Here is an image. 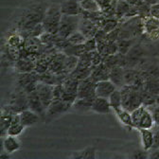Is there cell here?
<instances>
[{
	"label": "cell",
	"instance_id": "6da1fadb",
	"mask_svg": "<svg viewBox=\"0 0 159 159\" xmlns=\"http://www.w3.org/2000/svg\"><path fill=\"white\" fill-rule=\"evenodd\" d=\"M62 12L61 9H60V5H51L48 7L45 12V16L42 21V25L44 27L45 31L57 34L59 30L60 22H61L62 18Z\"/></svg>",
	"mask_w": 159,
	"mask_h": 159
},
{
	"label": "cell",
	"instance_id": "7a4b0ae2",
	"mask_svg": "<svg viewBox=\"0 0 159 159\" xmlns=\"http://www.w3.org/2000/svg\"><path fill=\"white\" fill-rule=\"evenodd\" d=\"M120 91L122 98V108L132 112L133 110L142 105V96L136 88L134 87V85L125 84L120 88Z\"/></svg>",
	"mask_w": 159,
	"mask_h": 159
},
{
	"label": "cell",
	"instance_id": "3957f363",
	"mask_svg": "<svg viewBox=\"0 0 159 159\" xmlns=\"http://www.w3.org/2000/svg\"><path fill=\"white\" fill-rule=\"evenodd\" d=\"M81 17L80 15H62L61 22H60L58 37L60 39L66 40L73 32L79 30Z\"/></svg>",
	"mask_w": 159,
	"mask_h": 159
},
{
	"label": "cell",
	"instance_id": "277c9868",
	"mask_svg": "<svg viewBox=\"0 0 159 159\" xmlns=\"http://www.w3.org/2000/svg\"><path fill=\"white\" fill-rule=\"evenodd\" d=\"M96 84H97V82L91 76H89L84 80H81V81L79 82L77 98L95 99V98L97 97L96 91H95Z\"/></svg>",
	"mask_w": 159,
	"mask_h": 159
},
{
	"label": "cell",
	"instance_id": "5b68a950",
	"mask_svg": "<svg viewBox=\"0 0 159 159\" xmlns=\"http://www.w3.org/2000/svg\"><path fill=\"white\" fill-rule=\"evenodd\" d=\"M36 92L45 108L47 109L54 99V85L38 82L36 85Z\"/></svg>",
	"mask_w": 159,
	"mask_h": 159
},
{
	"label": "cell",
	"instance_id": "8992f818",
	"mask_svg": "<svg viewBox=\"0 0 159 159\" xmlns=\"http://www.w3.org/2000/svg\"><path fill=\"white\" fill-rule=\"evenodd\" d=\"M73 103L65 102L61 98H54L52 102L49 104V106L47 108V113L46 115L48 116H57L64 113H66Z\"/></svg>",
	"mask_w": 159,
	"mask_h": 159
},
{
	"label": "cell",
	"instance_id": "52a82bcc",
	"mask_svg": "<svg viewBox=\"0 0 159 159\" xmlns=\"http://www.w3.org/2000/svg\"><path fill=\"white\" fill-rule=\"evenodd\" d=\"M18 82L20 85L24 88V90L29 94L36 90V85L39 82V80L37 76L33 75L31 72H29V73H21Z\"/></svg>",
	"mask_w": 159,
	"mask_h": 159
},
{
	"label": "cell",
	"instance_id": "ba28073f",
	"mask_svg": "<svg viewBox=\"0 0 159 159\" xmlns=\"http://www.w3.org/2000/svg\"><path fill=\"white\" fill-rule=\"evenodd\" d=\"M60 9L65 15H81L82 13L81 3L77 0H65L60 4Z\"/></svg>",
	"mask_w": 159,
	"mask_h": 159
},
{
	"label": "cell",
	"instance_id": "9c48e42d",
	"mask_svg": "<svg viewBox=\"0 0 159 159\" xmlns=\"http://www.w3.org/2000/svg\"><path fill=\"white\" fill-rule=\"evenodd\" d=\"M28 106L38 115H45L47 113V109L42 103L36 90L28 94Z\"/></svg>",
	"mask_w": 159,
	"mask_h": 159
},
{
	"label": "cell",
	"instance_id": "30bf717a",
	"mask_svg": "<svg viewBox=\"0 0 159 159\" xmlns=\"http://www.w3.org/2000/svg\"><path fill=\"white\" fill-rule=\"evenodd\" d=\"M116 89V86L110 81V80H104V81H99L96 84V95L97 97L109 98V96Z\"/></svg>",
	"mask_w": 159,
	"mask_h": 159
},
{
	"label": "cell",
	"instance_id": "8fae6325",
	"mask_svg": "<svg viewBox=\"0 0 159 159\" xmlns=\"http://www.w3.org/2000/svg\"><path fill=\"white\" fill-rule=\"evenodd\" d=\"M91 110L97 114H102L105 115L111 112L112 107L110 104V102L107 98H102V97H96L93 101Z\"/></svg>",
	"mask_w": 159,
	"mask_h": 159
},
{
	"label": "cell",
	"instance_id": "7c38bea8",
	"mask_svg": "<svg viewBox=\"0 0 159 159\" xmlns=\"http://www.w3.org/2000/svg\"><path fill=\"white\" fill-rule=\"evenodd\" d=\"M79 30L81 31L87 39L95 37L97 31L98 30L96 23L92 21L91 19L88 18H81V22H80Z\"/></svg>",
	"mask_w": 159,
	"mask_h": 159
},
{
	"label": "cell",
	"instance_id": "4fadbf2b",
	"mask_svg": "<svg viewBox=\"0 0 159 159\" xmlns=\"http://www.w3.org/2000/svg\"><path fill=\"white\" fill-rule=\"evenodd\" d=\"M124 72L125 69L121 66H116L110 70L109 80L116 86V88H121L125 85Z\"/></svg>",
	"mask_w": 159,
	"mask_h": 159
},
{
	"label": "cell",
	"instance_id": "5bb4252c",
	"mask_svg": "<svg viewBox=\"0 0 159 159\" xmlns=\"http://www.w3.org/2000/svg\"><path fill=\"white\" fill-rule=\"evenodd\" d=\"M19 115H20V120H21V123L25 127L32 126L35 123H37L39 120V115L30 108L22 110L19 113Z\"/></svg>",
	"mask_w": 159,
	"mask_h": 159
},
{
	"label": "cell",
	"instance_id": "9a60e30c",
	"mask_svg": "<svg viewBox=\"0 0 159 159\" xmlns=\"http://www.w3.org/2000/svg\"><path fill=\"white\" fill-rule=\"evenodd\" d=\"M110 68L102 62L96 66H93L91 77L95 80L96 82L104 81V80H109L110 75Z\"/></svg>",
	"mask_w": 159,
	"mask_h": 159
},
{
	"label": "cell",
	"instance_id": "2e32d148",
	"mask_svg": "<svg viewBox=\"0 0 159 159\" xmlns=\"http://www.w3.org/2000/svg\"><path fill=\"white\" fill-rule=\"evenodd\" d=\"M26 127L21 123L20 120V115L19 114H14L12 115L11 118V123L7 131V135H12V136H19L24 131Z\"/></svg>",
	"mask_w": 159,
	"mask_h": 159
},
{
	"label": "cell",
	"instance_id": "e0dca14e",
	"mask_svg": "<svg viewBox=\"0 0 159 159\" xmlns=\"http://www.w3.org/2000/svg\"><path fill=\"white\" fill-rule=\"evenodd\" d=\"M154 118L152 114L148 110L145 109L143 110L140 118H139L138 123L136 125V129H152L154 125Z\"/></svg>",
	"mask_w": 159,
	"mask_h": 159
},
{
	"label": "cell",
	"instance_id": "ac0fdd59",
	"mask_svg": "<svg viewBox=\"0 0 159 159\" xmlns=\"http://www.w3.org/2000/svg\"><path fill=\"white\" fill-rule=\"evenodd\" d=\"M3 148L7 153L11 154L20 150V148H21V143H20L17 136L6 135L5 138L3 139Z\"/></svg>",
	"mask_w": 159,
	"mask_h": 159
},
{
	"label": "cell",
	"instance_id": "d6986e66",
	"mask_svg": "<svg viewBox=\"0 0 159 159\" xmlns=\"http://www.w3.org/2000/svg\"><path fill=\"white\" fill-rule=\"evenodd\" d=\"M15 68L20 73H29L35 70V61L30 59L29 57H24L17 60L15 64Z\"/></svg>",
	"mask_w": 159,
	"mask_h": 159
},
{
	"label": "cell",
	"instance_id": "ffe728a7",
	"mask_svg": "<svg viewBox=\"0 0 159 159\" xmlns=\"http://www.w3.org/2000/svg\"><path fill=\"white\" fill-rule=\"evenodd\" d=\"M114 111L116 113V116L119 119V121H120L124 126L130 127V128H134L133 118H132V114L130 111H128L122 107L114 109Z\"/></svg>",
	"mask_w": 159,
	"mask_h": 159
},
{
	"label": "cell",
	"instance_id": "44dd1931",
	"mask_svg": "<svg viewBox=\"0 0 159 159\" xmlns=\"http://www.w3.org/2000/svg\"><path fill=\"white\" fill-rule=\"evenodd\" d=\"M141 135V144L142 149L145 151H151L153 146V138L154 133L151 131V129H138Z\"/></svg>",
	"mask_w": 159,
	"mask_h": 159
},
{
	"label": "cell",
	"instance_id": "7402d4cb",
	"mask_svg": "<svg viewBox=\"0 0 159 159\" xmlns=\"http://www.w3.org/2000/svg\"><path fill=\"white\" fill-rule=\"evenodd\" d=\"M145 31L152 37H156L159 35V19L150 16L144 23Z\"/></svg>",
	"mask_w": 159,
	"mask_h": 159
},
{
	"label": "cell",
	"instance_id": "603a6c76",
	"mask_svg": "<svg viewBox=\"0 0 159 159\" xmlns=\"http://www.w3.org/2000/svg\"><path fill=\"white\" fill-rule=\"evenodd\" d=\"M81 3L82 10L88 12H101L102 7L97 0H84Z\"/></svg>",
	"mask_w": 159,
	"mask_h": 159
},
{
	"label": "cell",
	"instance_id": "cb8c5ba5",
	"mask_svg": "<svg viewBox=\"0 0 159 159\" xmlns=\"http://www.w3.org/2000/svg\"><path fill=\"white\" fill-rule=\"evenodd\" d=\"M79 57L73 55H66L64 61V72L66 74H70L78 65Z\"/></svg>",
	"mask_w": 159,
	"mask_h": 159
},
{
	"label": "cell",
	"instance_id": "d4e9b609",
	"mask_svg": "<svg viewBox=\"0 0 159 159\" xmlns=\"http://www.w3.org/2000/svg\"><path fill=\"white\" fill-rule=\"evenodd\" d=\"M93 101L94 99H91V98H77L73 102L72 107L78 111L85 112V111L91 110Z\"/></svg>",
	"mask_w": 159,
	"mask_h": 159
},
{
	"label": "cell",
	"instance_id": "484cf974",
	"mask_svg": "<svg viewBox=\"0 0 159 159\" xmlns=\"http://www.w3.org/2000/svg\"><path fill=\"white\" fill-rule=\"evenodd\" d=\"M141 54H142V52H141L140 48H138L137 46L133 47L130 49V51L126 54L128 65L134 66V65L137 64L138 61H139V59H140V57H141Z\"/></svg>",
	"mask_w": 159,
	"mask_h": 159
},
{
	"label": "cell",
	"instance_id": "4316f807",
	"mask_svg": "<svg viewBox=\"0 0 159 159\" xmlns=\"http://www.w3.org/2000/svg\"><path fill=\"white\" fill-rule=\"evenodd\" d=\"M63 51L66 55H73V56L80 57L86 50L84 44V45H66L63 48Z\"/></svg>",
	"mask_w": 159,
	"mask_h": 159
},
{
	"label": "cell",
	"instance_id": "83f0119b",
	"mask_svg": "<svg viewBox=\"0 0 159 159\" xmlns=\"http://www.w3.org/2000/svg\"><path fill=\"white\" fill-rule=\"evenodd\" d=\"M71 158H81V159H93L96 157V149L93 147H88L83 151L74 152L70 155Z\"/></svg>",
	"mask_w": 159,
	"mask_h": 159
},
{
	"label": "cell",
	"instance_id": "f1b7e54d",
	"mask_svg": "<svg viewBox=\"0 0 159 159\" xmlns=\"http://www.w3.org/2000/svg\"><path fill=\"white\" fill-rule=\"evenodd\" d=\"M112 109H116L122 107V98H121V91L120 89H116L108 98Z\"/></svg>",
	"mask_w": 159,
	"mask_h": 159
},
{
	"label": "cell",
	"instance_id": "f546056e",
	"mask_svg": "<svg viewBox=\"0 0 159 159\" xmlns=\"http://www.w3.org/2000/svg\"><path fill=\"white\" fill-rule=\"evenodd\" d=\"M87 38L80 31L77 30L75 32H73L66 41L67 45H84L86 42Z\"/></svg>",
	"mask_w": 159,
	"mask_h": 159
},
{
	"label": "cell",
	"instance_id": "4dcf8cb0",
	"mask_svg": "<svg viewBox=\"0 0 159 159\" xmlns=\"http://www.w3.org/2000/svg\"><path fill=\"white\" fill-rule=\"evenodd\" d=\"M11 118L12 115L10 112L7 113H2L1 115V124H0V129H1V136L7 135V131L11 123Z\"/></svg>",
	"mask_w": 159,
	"mask_h": 159
},
{
	"label": "cell",
	"instance_id": "1f68e13d",
	"mask_svg": "<svg viewBox=\"0 0 159 159\" xmlns=\"http://www.w3.org/2000/svg\"><path fill=\"white\" fill-rule=\"evenodd\" d=\"M116 43L118 48V53L123 55H126L133 48V41L130 39H118Z\"/></svg>",
	"mask_w": 159,
	"mask_h": 159
},
{
	"label": "cell",
	"instance_id": "d6a6232c",
	"mask_svg": "<svg viewBox=\"0 0 159 159\" xmlns=\"http://www.w3.org/2000/svg\"><path fill=\"white\" fill-rule=\"evenodd\" d=\"M92 69L93 67L91 68H84V69H79V68H75L69 75L75 79H77L78 81H81V80H84L89 76H91V73H92Z\"/></svg>",
	"mask_w": 159,
	"mask_h": 159
},
{
	"label": "cell",
	"instance_id": "836d02e7",
	"mask_svg": "<svg viewBox=\"0 0 159 159\" xmlns=\"http://www.w3.org/2000/svg\"><path fill=\"white\" fill-rule=\"evenodd\" d=\"M51 61V59H47V58H41L37 60L35 62V71L39 74H42L46 71L48 70L49 63Z\"/></svg>",
	"mask_w": 159,
	"mask_h": 159
},
{
	"label": "cell",
	"instance_id": "e575fe53",
	"mask_svg": "<svg viewBox=\"0 0 159 159\" xmlns=\"http://www.w3.org/2000/svg\"><path fill=\"white\" fill-rule=\"evenodd\" d=\"M117 27V21L114 19H109V20H104L102 21V30H104L106 33H109L111 31H113L114 30H116Z\"/></svg>",
	"mask_w": 159,
	"mask_h": 159
},
{
	"label": "cell",
	"instance_id": "d590c367",
	"mask_svg": "<svg viewBox=\"0 0 159 159\" xmlns=\"http://www.w3.org/2000/svg\"><path fill=\"white\" fill-rule=\"evenodd\" d=\"M136 74L132 69H125L124 72V81L127 85H134L136 81Z\"/></svg>",
	"mask_w": 159,
	"mask_h": 159
},
{
	"label": "cell",
	"instance_id": "8d00e7d4",
	"mask_svg": "<svg viewBox=\"0 0 159 159\" xmlns=\"http://www.w3.org/2000/svg\"><path fill=\"white\" fill-rule=\"evenodd\" d=\"M90 58H91V61H92V65L93 66H96L99 64H102L103 62V57L102 55L98 52V49L90 51Z\"/></svg>",
	"mask_w": 159,
	"mask_h": 159
},
{
	"label": "cell",
	"instance_id": "74e56055",
	"mask_svg": "<svg viewBox=\"0 0 159 159\" xmlns=\"http://www.w3.org/2000/svg\"><path fill=\"white\" fill-rule=\"evenodd\" d=\"M84 48H85V50L87 52L96 50L97 49V40H96V38L93 37V38L87 39L86 42L84 43Z\"/></svg>",
	"mask_w": 159,
	"mask_h": 159
},
{
	"label": "cell",
	"instance_id": "f35d334b",
	"mask_svg": "<svg viewBox=\"0 0 159 159\" xmlns=\"http://www.w3.org/2000/svg\"><path fill=\"white\" fill-rule=\"evenodd\" d=\"M132 158H135V159H145V158H148L149 155L147 154V151H145L144 149L143 150H136L133 152V154L131 155Z\"/></svg>",
	"mask_w": 159,
	"mask_h": 159
},
{
	"label": "cell",
	"instance_id": "ab89813d",
	"mask_svg": "<svg viewBox=\"0 0 159 159\" xmlns=\"http://www.w3.org/2000/svg\"><path fill=\"white\" fill-rule=\"evenodd\" d=\"M150 15L153 18L159 19V3H155L150 6L149 9Z\"/></svg>",
	"mask_w": 159,
	"mask_h": 159
},
{
	"label": "cell",
	"instance_id": "60d3db41",
	"mask_svg": "<svg viewBox=\"0 0 159 159\" xmlns=\"http://www.w3.org/2000/svg\"><path fill=\"white\" fill-rule=\"evenodd\" d=\"M9 43H10V46L11 48H18V47L21 45V38H20L18 35H12L10 37Z\"/></svg>",
	"mask_w": 159,
	"mask_h": 159
},
{
	"label": "cell",
	"instance_id": "b9f144b4",
	"mask_svg": "<svg viewBox=\"0 0 159 159\" xmlns=\"http://www.w3.org/2000/svg\"><path fill=\"white\" fill-rule=\"evenodd\" d=\"M159 149V131H156L154 133V138H153V146L152 150Z\"/></svg>",
	"mask_w": 159,
	"mask_h": 159
},
{
	"label": "cell",
	"instance_id": "7bdbcfd3",
	"mask_svg": "<svg viewBox=\"0 0 159 159\" xmlns=\"http://www.w3.org/2000/svg\"><path fill=\"white\" fill-rule=\"evenodd\" d=\"M152 116H153V118H154V122L159 125V106L155 107L153 112H152Z\"/></svg>",
	"mask_w": 159,
	"mask_h": 159
},
{
	"label": "cell",
	"instance_id": "ee69618b",
	"mask_svg": "<svg viewBox=\"0 0 159 159\" xmlns=\"http://www.w3.org/2000/svg\"><path fill=\"white\" fill-rule=\"evenodd\" d=\"M150 159H159V149H155V150H152V152L149 154Z\"/></svg>",
	"mask_w": 159,
	"mask_h": 159
},
{
	"label": "cell",
	"instance_id": "f6af8a7d",
	"mask_svg": "<svg viewBox=\"0 0 159 159\" xmlns=\"http://www.w3.org/2000/svg\"><path fill=\"white\" fill-rule=\"evenodd\" d=\"M144 1L150 5H152V4H155V3H158V0H144Z\"/></svg>",
	"mask_w": 159,
	"mask_h": 159
},
{
	"label": "cell",
	"instance_id": "bcb514c9",
	"mask_svg": "<svg viewBox=\"0 0 159 159\" xmlns=\"http://www.w3.org/2000/svg\"><path fill=\"white\" fill-rule=\"evenodd\" d=\"M0 157H1V159H4V158H9L10 156L9 155H6V154H1V156H0Z\"/></svg>",
	"mask_w": 159,
	"mask_h": 159
},
{
	"label": "cell",
	"instance_id": "7dc6e473",
	"mask_svg": "<svg viewBox=\"0 0 159 159\" xmlns=\"http://www.w3.org/2000/svg\"><path fill=\"white\" fill-rule=\"evenodd\" d=\"M77 1H79V2H82V1H84V0H77Z\"/></svg>",
	"mask_w": 159,
	"mask_h": 159
},
{
	"label": "cell",
	"instance_id": "c3c4849f",
	"mask_svg": "<svg viewBox=\"0 0 159 159\" xmlns=\"http://www.w3.org/2000/svg\"><path fill=\"white\" fill-rule=\"evenodd\" d=\"M158 3H159V0H158Z\"/></svg>",
	"mask_w": 159,
	"mask_h": 159
}]
</instances>
